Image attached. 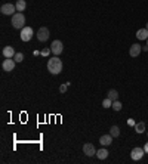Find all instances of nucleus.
Wrapping results in <instances>:
<instances>
[{
    "instance_id": "nucleus-1",
    "label": "nucleus",
    "mask_w": 148,
    "mask_h": 164,
    "mask_svg": "<svg viewBox=\"0 0 148 164\" xmlns=\"http://www.w3.org/2000/svg\"><path fill=\"white\" fill-rule=\"evenodd\" d=\"M47 71H49L50 74H53V76L59 74V73L62 71V61H61L58 56L50 58V59L47 61Z\"/></svg>"
},
{
    "instance_id": "nucleus-2",
    "label": "nucleus",
    "mask_w": 148,
    "mask_h": 164,
    "mask_svg": "<svg viewBox=\"0 0 148 164\" xmlns=\"http://www.w3.org/2000/svg\"><path fill=\"white\" fill-rule=\"evenodd\" d=\"M12 25H13V28H18V30H22L24 27H25V16H24L21 12H16V13H13L12 15Z\"/></svg>"
},
{
    "instance_id": "nucleus-3",
    "label": "nucleus",
    "mask_w": 148,
    "mask_h": 164,
    "mask_svg": "<svg viewBox=\"0 0 148 164\" xmlns=\"http://www.w3.org/2000/svg\"><path fill=\"white\" fill-rule=\"evenodd\" d=\"M50 50H52V53L53 56H58V55L62 53V50H64V44L61 40H53L52 44H50Z\"/></svg>"
},
{
    "instance_id": "nucleus-4",
    "label": "nucleus",
    "mask_w": 148,
    "mask_h": 164,
    "mask_svg": "<svg viewBox=\"0 0 148 164\" xmlns=\"http://www.w3.org/2000/svg\"><path fill=\"white\" fill-rule=\"evenodd\" d=\"M15 64H16V61L13 58H6L3 61V64H2V68H3V71L11 73V71H13V68H15Z\"/></svg>"
},
{
    "instance_id": "nucleus-5",
    "label": "nucleus",
    "mask_w": 148,
    "mask_h": 164,
    "mask_svg": "<svg viewBox=\"0 0 148 164\" xmlns=\"http://www.w3.org/2000/svg\"><path fill=\"white\" fill-rule=\"evenodd\" d=\"M33 34H34V31H33L31 27H24L22 30H21V40L22 42H30L31 37H33Z\"/></svg>"
},
{
    "instance_id": "nucleus-6",
    "label": "nucleus",
    "mask_w": 148,
    "mask_h": 164,
    "mask_svg": "<svg viewBox=\"0 0 148 164\" xmlns=\"http://www.w3.org/2000/svg\"><path fill=\"white\" fill-rule=\"evenodd\" d=\"M0 12H2L3 15H13V13L16 12V6H13L11 3H5V5H2Z\"/></svg>"
},
{
    "instance_id": "nucleus-7",
    "label": "nucleus",
    "mask_w": 148,
    "mask_h": 164,
    "mask_svg": "<svg viewBox=\"0 0 148 164\" xmlns=\"http://www.w3.org/2000/svg\"><path fill=\"white\" fill-rule=\"evenodd\" d=\"M37 39H39V42H46V40H49V28H46V27H40L39 28V31H37Z\"/></svg>"
},
{
    "instance_id": "nucleus-8",
    "label": "nucleus",
    "mask_w": 148,
    "mask_h": 164,
    "mask_svg": "<svg viewBox=\"0 0 148 164\" xmlns=\"http://www.w3.org/2000/svg\"><path fill=\"white\" fill-rule=\"evenodd\" d=\"M144 154H145V151H144V148H139V146H136V148H133L132 149V152H130V157H132V160H135V161H139L142 157H144Z\"/></svg>"
},
{
    "instance_id": "nucleus-9",
    "label": "nucleus",
    "mask_w": 148,
    "mask_h": 164,
    "mask_svg": "<svg viewBox=\"0 0 148 164\" xmlns=\"http://www.w3.org/2000/svg\"><path fill=\"white\" fill-rule=\"evenodd\" d=\"M141 52H142V46H139L138 43L132 44V46H130V49H129V55H130L132 58H136V56H139Z\"/></svg>"
},
{
    "instance_id": "nucleus-10",
    "label": "nucleus",
    "mask_w": 148,
    "mask_h": 164,
    "mask_svg": "<svg viewBox=\"0 0 148 164\" xmlns=\"http://www.w3.org/2000/svg\"><path fill=\"white\" fill-rule=\"evenodd\" d=\"M83 152L88 157H92V155H96V149H95V146L92 143H84L83 145Z\"/></svg>"
},
{
    "instance_id": "nucleus-11",
    "label": "nucleus",
    "mask_w": 148,
    "mask_h": 164,
    "mask_svg": "<svg viewBox=\"0 0 148 164\" xmlns=\"http://www.w3.org/2000/svg\"><path fill=\"white\" fill-rule=\"evenodd\" d=\"M99 143L102 145V146H110L111 143H113V136L111 135H104L99 138Z\"/></svg>"
},
{
    "instance_id": "nucleus-12",
    "label": "nucleus",
    "mask_w": 148,
    "mask_h": 164,
    "mask_svg": "<svg viewBox=\"0 0 148 164\" xmlns=\"http://www.w3.org/2000/svg\"><path fill=\"white\" fill-rule=\"evenodd\" d=\"M15 49L12 47V46H6V47H3V56L5 58H13L15 56Z\"/></svg>"
},
{
    "instance_id": "nucleus-13",
    "label": "nucleus",
    "mask_w": 148,
    "mask_h": 164,
    "mask_svg": "<svg viewBox=\"0 0 148 164\" xmlns=\"http://www.w3.org/2000/svg\"><path fill=\"white\" fill-rule=\"evenodd\" d=\"M136 37L139 40H147L148 39V30L147 28H141L136 31Z\"/></svg>"
},
{
    "instance_id": "nucleus-14",
    "label": "nucleus",
    "mask_w": 148,
    "mask_h": 164,
    "mask_svg": "<svg viewBox=\"0 0 148 164\" xmlns=\"http://www.w3.org/2000/svg\"><path fill=\"white\" fill-rule=\"evenodd\" d=\"M107 96L111 99V101H119V92L115 90V89H111V90H108V93H107Z\"/></svg>"
},
{
    "instance_id": "nucleus-15",
    "label": "nucleus",
    "mask_w": 148,
    "mask_h": 164,
    "mask_svg": "<svg viewBox=\"0 0 148 164\" xmlns=\"http://www.w3.org/2000/svg\"><path fill=\"white\" fill-rule=\"evenodd\" d=\"M135 132L139 133V135H141V133H144V132H145V123H144V121H139V123H136V124H135Z\"/></svg>"
},
{
    "instance_id": "nucleus-16",
    "label": "nucleus",
    "mask_w": 148,
    "mask_h": 164,
    "mask_svg": "<svg viewBox=\"0 0 148 164\" xmlns=\"http://www.w3.org/2000/svg\"><path fill=\"white\" fill-rule=\"evenodd\" d=\"M108 151L105 149V148H102V149H99V151H96V157L99 158V160H105L107 157H108Z\"/></svg>"
},
{
    "instance_id": "nucleus-17",
    "label": "nucleus",
    "mask_w": 148,
    "mask_h": 164,
    "mask_svg": "<svg viewBox=\"0 0 148 164\" xmlns=\"http://www.w3.org/2000/svg\"><path fill=\"white\" fill-rule=\"evenodd\" d=\"M110 135H111L113 138H119V136H120V127H119V126H111Z\"/></svg>"
},
{
    "instance_id": "nucleus-18",
    "label": "nucleus",
    "mask_w": 148,
    "mask_h": 164,
    "mask_svg": "<svg viewBox=\"0 0 148 164\" xmlns=\"http://www.w3.org/2000/svg\"><path fill=\"white\" fill-rule=\"evenodd\" d=\"M16 11L18 12H22L25 8H27V3H25V0H16Z\"/></svg>"
},
{
    "instance_id": "nucleus-19",
    "label": "nucleus",
    "mask_w": 148,
    "mask_h": 164,
    "mask_svg": "<svg viewBox=\"0 0 148 164\" xmlns=\"http://www.w3.org/2000/svg\"><path fill=\"white\" fill-rule=\"evenodd\" d=\"M111 108H113L114 111H122L123 105H122V102H120V101H114L113 105H111Z\"/></svg>"
},
{
    "instance_id": "nucleus-20",
    "label": "nucleus",
    "mask_w": 148,
    "mask_h": 164,
    "mask_svg": "<svg viewBox=\"0 0 148 164\" xmlns=\"http://www.w3.org/2000/svg\"><path fill=\"white\" fill-rule=\"evenodd\" d=\"M111 105H113V101L107 96V98L102 101V107H104V108H111Z\"/></svg>"
},
{
    "instance_id": "nucleus-21",
    "label": "nucleus",
    "mask_w": 148,
    "mask_h": 164,
    "mask_svg": "<svg viewBox=\"0 0 148 164\" xmlns=\"http://www.w3.org/2000/svg\"><path fill=\"white\" fill-rule=\"evenodd\" d=\"M13 59H15L16 62H22V61H24V55L22 53H15Z\"/></svg>"
},
{
    "instance_id": "nucleus-22",
    "label": "nucleus",
    "mask_w": 148,
    "mask_h": 164,
    "mask_svg": "<svg viewBox=\"0 0 148 164\" xmlns=\"http://www.w3.org/2000/svg\"><path fill=\"white\" fill-rule=\"evenodd\" d=\"M67 87H68V83L61 84V86H59V92H61V93H65V92H67Z\"/></svg>"
},
{
    "instance_id": "nucleus-23",
    "label": "nucleus",
    "mask_w": 148,
    "mask_h": 164,
    "mask_svg": "<svg viewBox=\"0 0 148 164\" xmlns=\"http://www.w3.org/2000/svg\"><path fill=\"white\" fill-rule=\"evenodd\" d=\"M50 52H52L50 49H43V50H42V55H43V56H46V55H49Z\"/></svg>"
},
{
    "instance_id": "nucleus-24",
    "label": "nucleus",
    "mask_w": 148,
    "mask_h": 164,
    "mask_svg": "<svg viewBox=\"0 0 148 164\" xmlns=\"http://www.w3.org/2000/svg\"><path fill=\"white\" fill-rule=\"evenodd\" d=\"M127 124H129V126H133V127H135V124H136V123H135V121L130 118V120H127Z\"/></svg>"
},
{
    "instance_id": "nucleus-25",
    "label": "nucleus",
    "mask_w": 148,
    "mask_h": 164,
    "mask_svg": "<svg viewBox=\"0 0 148 164\" xmlns=\"http://www.w3.org/2000/svg\"><path fill=\"white\" fill-rule=\"evenodd\" d=\"M144 151H145V154H148V142L145 143V146H144Z\"/></svg>"
},
{
    "instance_id": "nucleus-26",
    "label": "nucleus",
    "mask_w": 148,
    "mask_h": 164,
    "mask_svg": "<svg viewBox=\"0 0 148 164\" xmlns=\"http://www.w3.org/2000/svg\"><path fill=\"white\" fill-rule=\"evenodd\" d=\"M142 50H144V52H148V46H145V47H142Z\"/></svg>"
},
{
    "instance_id": "nucleus-27",
    "label": "nucleus",
    "mask_w": 148,
    "mask_h": 164,
    "mask_svg": "<svg viewBox=\"0 0 148 164\" xmlns=\"http://www.w3.org/2000/svg\"><path fill=\"white\" fill-rule=\"evenodd\" d=\"M145 28H147V30H148V22H147V25H145Z\"/></svg>"
},
{
    "instance_id": "nucleus-28",
    "label": "nucleus",
    "mask_w": 148,
    "mask_h": 164,
    "mask_svg": "<svg viewBox=\"0 0 148 164\" xmlns=\"http://www.w3.org/2000/svg\"><path fill=\"white\" fill-rule=\"evenodd\" d=\"M147 46H148V39H147Z\"/></svg>"
},
{
    "instance_id": "nucleus-29",
    "label": "nucleus",
    "mask_w": 148,
    "mask_h": 164,
    "mask_svg": "<svg viewBox=\"0 0 148 164\" xmlns=\"http://www.w3.org/2000/svg\"><path fill=\"white\" fill-rule=\"evenodd\" d=\"M147 136H148V132H147Z\"/></svg>"
}]
</instances>
